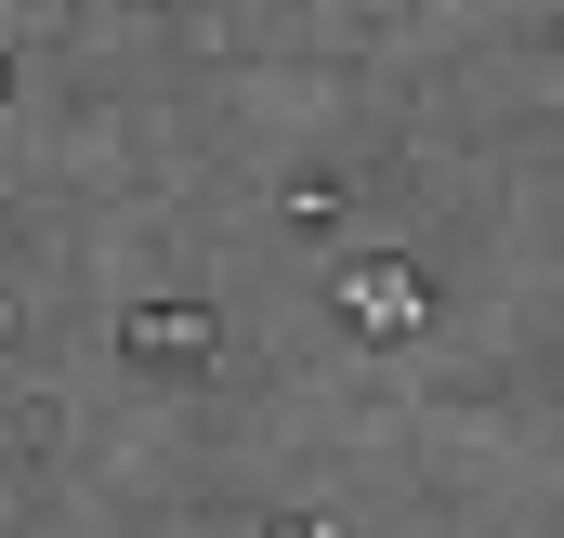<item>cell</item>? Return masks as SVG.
I'll list each match as a JSON object with an SVG mask.
<instances>
[{
  "mask_svg": "<svg viewBox=\"0 0 564 538\" xmlns=\"http://www.w3.org/2000/svg\"><path fill=\"white\" fill-rule=\"evenodd\" d=\"M341 315L381 329V342H408V329H421V276H408V263H355V276H341Z\"/></svg>",
  "mask_w": 564,
  "mask_h": 538,
  "instance_id": "1",
  "label": "cell"
},
{
  "mask_svg": "<svg viewBox=\"0 0 564 538\" xmlns=\"http://www.w3.org/2000/svg\"><path fill=\"white\" fill-rule=\"evenodd\" d=\"M210 342H224V329H210L197 302H144V315H132V355H144V368H210Z\"/></svg>",
  "mask_w": 564,
  "mask_h": 538,
  "instance_id": "2",
  "label": "cell"
},
{
  "mask_svg": "<svg viewBox=\"0 0 564 538\" xmlns=\"http://www.w3.org/2000/svg\"><path fill=\"white\" fill-rule=\"evenodd\" d=\"M289 538H341V526H289Z\"/></svg>",
  "mask_w": 564,
  "mask_h": 538,
  "instance_id": "3",
  "label": "cell"
}]
</instances>
